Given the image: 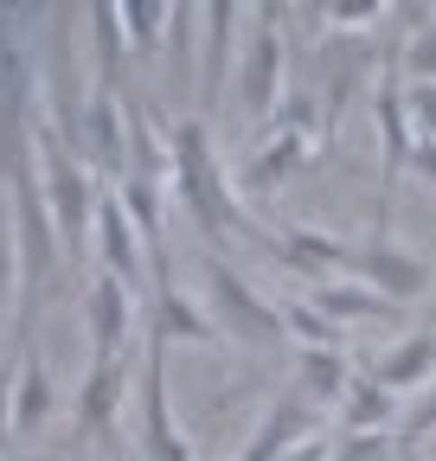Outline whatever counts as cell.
<instances>
[{
	"label": "cell",
	"instance_id": "1",
	"mask_svg": "<svg viewBox=\"0 0 436 461\" xmlns=\"http://www.w3.org/2000/svg\"><path fill=\"white\" fill-rule=\"evenodd\" d=\"M168 154H174V186H180V199H186V212H193V224L205 230V238H244V244H257V250L277 257V244H269L263 230L238 212V199L225 186V167H218L199 115L168 129Z\"/></svg>",
	"mask_w": 436,
	"mask_h": 461
},
{
	"label": "cell",
	"instance_id": "2",
	"mask_svg": "<svg viewBox=\"0 0 436 461\" xmlns=\"http://www.w3.org/2000/svg\"><path fill=\"white\" fill-rule=\"evenodd\" d=\"M39 154V173H45V199H51V218H59V244L71 257L90 250V230H96V205H90V160L77 148H65L59 129H39L32 141Z\"/></svg>",
	"mask_w": 436,
	"mask_h": 461
},
{
	"label": "cell",
	"instance_id": "3",
	"mask_svg": "<svg viewBox=\"0 0 436 461\" xmlns=\"http://www.w3.org/2000/svg\"><path fill=\"white\" fill-rule=\"evenodd\" d=\"M205 276H212V308H218V327H225L232 339L244 346H263V353H277V346L289 339V321L277 302H263L257 288L225 263V257H205Z\"/></svg>",
	"mask_w": 436,
	"mask_h": 461
},
{
	"label": "cell",
	"instance_id": "4",
	"mask_svg": "<svg viewBox=\"0 0 436 461\" xmlns=\"http://www.w3.org/2000/svg\"><path fill=\"white\" fill-rule=\"evenodd\" d=\"M141 448L148 461H193L186 436L168 411V333L148 321V353H141Z\"/></svg>",
	"mask_w": 436,
	"mask_h": 461
},
{
	"label": "cell",
	"instance_id": "5",
	"mask_svg": "<svg viewBox=\"0 0 436 461\" xmlns=\"http://www.w3.org/2000/svg\"><path fill=\"white\" fill-rule=\"evenodd\" d=\"M277 26H283L277 7L257 14L250 51H244V71H238V77H244V84H238V90H244V109L257 115V122H263V115L277 109V96H283V32H277Z\"/></svg>",
	"mask_w": 436,
	"mask_h": 461
},
{
	"label": "cell",
	"instance_id": "6",
	"mask_svg": "<svg viewBox=\"0 0 436 461\" xmlns=\"http://www.w3.org/2000/svg\"><path fill=\"white\" fill-rule=\"evenodd\" d=\"M359 282H372L378 288V295H386V302H417L423 295V288H430V269L411 257V250H398L392 238H378V230H372V238H366V250H359V269H353Z\"/></svg>",
	"mask_w": 436,
	"mask_h": 461
},
{
	"label": "cell",
	"instance_id": "7",
	"mask_svg": "<svg viewBox=\"0 0 436 461\" xmlns=\"http://www.w3.org/2000/svg\"><path fill=\"white\" fill-rule=\"evenodd\" d=\"M314 436V403L302 397V391H283L277 403H269V417L257 423V436H250V448L238 455V461H283L289 448H302Z\"/></svg>",
	"mask_w": 436,
	"mask_h": 461
},
{
	"label": "cell",
	"instance_id": "8",
	"mask_svg": "<svg viewBox=\"0 0 436 461\" xmlns=\"http://www.w3.org/2000/svg\"><path fill=\"white\" fill-rule=\"evenodd\" d=\"M96 244H103V263H109V276H123L129 288L141 282V269H148V250H141V230H135V218H129L123 193H103V199H96Z\"/></svg>",
	"mask_w": 436,
	"mask_h": 461
},
{
	"label": "cell",
	"instance_id": "9",
	"mask_svg": "<svg viewBox=\"0 0 436 461\" xmlns=\"http://www.w3.org/2000/svg\"><path fill=\"white\" fill-rule=\"evenodd\" d=\"M90 333H96V359H123L129 339V282L96 269L90 276Z\"/></svg>",
	"mask_w": 436,
	"mask_h": 461
},
{
	"label": "cell",
	"instance_id": "10",
	"mask_svg": "<svg viewBox=\"0 0 436 461\" xmlns=\"http://www.w3.org/2000/svg\"><path fill=\"white\" fill-rule=\"evenodd\" d=\"M386 423H392V429L404 423L398 391L372 384V372H353V384H347V397H341V429H347V436H386Z\"/></svg>",
	"mask_w": 436,
	"mask_h": 461
},
{
	"label": "cell",
	"instance_id": "11",
	"mask_svg": "<svg viewBox=\"0 0 436 461\" xmlns=\"http://www.w3.org/2000/svg\"><path fill=\"white\" fill-rule=\"evenodd\" d=\"M308 302L334 321V327H347V321H404L398 302H386L378 288H359V282H314Z\"/></svg>",
	"mask_w": 436,
	"mask_h": 461
},
{
	"label": "cell",
	"instance_id": "12",
	"mask_svg": "<svg viewBox=\"0 0 436 461\" xmlns=\"http://www.w3.org/2000/svg\"><path fill=\"white\" fill-rule=\"evenodd\" d=\"M308 148H314V129H308V122H283V129H277V148H263V154L250 160V180H244V186H250V193H277L289 173L308 160Z\"/></svg>",
	"mask_w": 436,
	"mask_h": 461
},
{
	"label": "cell",
	"instance_id": "13",
	"mask_svg": "<svg viewBox=\"0 0 436 461\" xmlns=\"http://www.w3.org/2000/svg\"><path fill=\"white\" fill-rule=\"evenodd\" d=\"M84 154H90L96 173H123V160H129L123 115H116V96H109V90H96V103H90V115H84Z\"/></svg>",
	"mask_w": 436,
	"mask_h": 461
},
{
	"label": "cell",
	"instance_id": "14",
	"mask_svg": "<svg viewBox=\"0 0 436 461\" xmlns=\"http://www.w3.org/2000/svg\"><path fill=\"white\" fill-rule=\"evenodd\" d=\"M430 372H436V333L423 327V333H411L398 353H386L372 366V384H386V391H411V384H423L430 391Z\"/></svg>",
	"mask_w": 436,
	"mask_h": 461
},
{
	"label": "cell",
	"instance_id": "15",
	"mask_svg": "<svg viewBox=\"0 0 436 461\" xmlns=\"http://www.w3.org/2000/svg\"><path fill=\"white\" fill-rule=\"evenodd\" d=\"M347 384H353V366H347L341 346H314V353H302V397L314 403V411H321V403H341Z\"/></svg>",
	"mask_w": 436,
	"mask_h": 461
},
{
	"label": "cell",
	"instance_id": "16",
	"mask_svg": "<svg viewBox=\"0 0 436 461\" xmlns=\"http://www.w3.org/2000/svg\"><path fill=\"white\" fill-rule=\"evenodd\" d=\"M232 20H238V7H232V0H218V7H205V65H199V103H205V109L218 103V84H225Z\"/></svg>",
	"mask_w": 436,
	"mask_h": 461
},
{
	"label": "cell",
	"instance_id": "17",
	"mask_svg": "<svg viewBox=\"0 0 436 461\" xmlns=\"http://www.w3.org/2000/svg\"><path fill=\"white\" fill-rule=\"evenodd\" d=\"M116 391H123V359H90V384H84V403H77L84 436H103V429H109Z\"/></svg>",
	"mask_w": 436,
	"mask_h": 461
},
{
	"label": "cell",
	"instance_id": "18",
	"mask_svg": "<svg viewBox=\"0 0 436 461\" xmlns=\"http://www.w3.org/2000/svg\"><path fill=\"white\" fill-rule=\"evenodd\" d=\"M154 327L168 333V339H199V346L218 339V327H212L186 295H174V288H154Z\"/></svg>",
	"mask_w": 436,
	"mask_h": 461
},
{
	"label": "cell",
	"instance_id": "19",
	"mask_svg": "<svg viewBox=\"0 0 436 461\" xmlns=\"http://www.w3.org/2000/svg\"><path fill=\"white\" fill-rule=\"evenodd\" d=\"M283 321H289V339H302V353H314V346H341V327L327 321L314 302H289Z\"/></svg>",
	"mask_w": 436,
	"mask_h": 461
},
{
	"label": "cell",
	"instance_id": "20",
	"mask_svg": "<svg viewBox=\"0 0 436 461\" xmlns=\"http://www.w3.org/2000/svg\"><path fill=\"white\" fill-rule=\"evenodd\" d=\"M45 411H51V378H45V366H39V346H26V391H20V436H26V429H39V423H45Z\"/></svg>",
	"mask_w": 436,
	"mask_h": 461
},
{
	"label": "cell",
	"instance_id": "21",
	"mask_svg": "<svg viewBox=\"0 0 436 461\" xmlns=\"http://www.w3.org/2000/svg\"><path fill=\"white\" fill-rule=\"evenodd\" d=\"M392 436H398V455H411V461H417V442H423V436H436V378H430V391L404 411V423H398Z\"/></svg>",
	"mask_w": 436,
	"mask_h": 461
},
{
	"label": "cell",
	"instance_id": "22",
	"mask_svg": "<svg viewBox=\"0 0 436 461\" xmlns=\"http://www.w3.org/2000/svg\"><path fill=\"white\" fill-rule=\"evenodd\" d=\"M334 461H398V436H341L334 442Z\"/></svg>",
	"mask_w": 436,
	"mask_h": 461
},
{
	"label": "cell",
	"instance_id": "23",
	"mask_svg": "<svg viewBox=\"0 0 436 461\" xmlns=\"http://www.w3.org/2000/svg\"><path fill=\"white\" fill-rule=\"evenodd\" d=\"M411 135L436 148V84H411Z\"/></svg>",
	"mask_w": 436,
	"mask_h": 461
},
{
	"label": "cell",
	"instance_id": "24",
	"mask_svg": "<svg viewBox=\"0 0 436 461\" xmlns=\"http://www.w3.org/2000/svg\"><path fill=\"white\" fill-rule=\"evenodd\" d=\"M404 65H411V77H417V84H436V20L417 32V45H411Z\"/></svg>",
	"mask_w": 436,
	"mask_h": 461
},
{
	"label": "cell",
	"instance_id": "25",
	"mask_svg": "<svg viewBox=\"0 0 436 461\" xmlns=\"http://www.w3.org/2000/svg\"><path fill=\"white\" fill-rule=\"evenodd\" d=\"M7 288H14V230H7V186H0V314H7Z\"/></svg>",
	"mask_w": 436,
	"mask_h": 461
},
{
	"label": "cell",
	"instance_id": "26",
	"mask_svg": "<svg viewBox=\"0 0 436 461\" xmlns=\"http://www.w3.org/2000/svg\"><path fill=\"white\" fill-rule=\"evenodd\" d=\"M123 20H129L135 45L148 51V45H154V20H174V7H123Z\"/></svg>",
	"mask_w": 436,
	"mask_h": 461
},
{
	"label": "cell",
	"instance_id": "27",
	"mask_svg": "<svg viewBox=\"0 0 436 461\" xmlns=\"http://www.w3.org/2000/svg\"><path fill=\"white\" fill-rule=\"evenodd\" d=\"M14 372H20V366H14ZM14 372H0V455H7V436H14V391H7Z\"/></svg>",
	"mask_w": 436,
	"mask_h": 461
},
{
	"label": "cell",
	"instance_id": "28",
	"mask_svg": "<svg viewBox=\"0 0 436 461\" xmlns=\"http://www.w3.org/2000/svg\"><path fill=\"white\" fill-rule=\"evenodd\" d=\"M283 461H334V442H327V436H308L302 448H289Z\"/></svg>",
	"mask_w": 436,
	"mask_h": 461
},
{
	"label": "cell",
	"instance_id": "29",
	"mask_svg": "<svg viewBox=\"0 0 436 461\" xmlns=\"http://www.w3.org/2000/svg\"><path fill=\"white\" fill-rule=\"evenodd\" d=\"M398 461H411V455H398Z\"/></svg>",
	"mask_w": 436,
	"mask_h": 461
}]
</instances>
